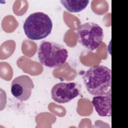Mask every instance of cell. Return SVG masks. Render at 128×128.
<instances>
[{
  "instance_id": "cell-1",
  "label": "cell",
  "mask_w": 128,
  "mask_h": 128,
  "mask_svg": "<svg viewBox=\"0 0 128 128\" xmlns=\"http://www.w3.org/2000/svg\"><path fill=\"white\" fill-rule=\"evenodd\" d=\"M88 92L93 96H100L112 92V72L108 67L96 65L90 67L84 76Z\"/></svg>"
},
{
  "instance_id": "cell-2",
  "label": "cell",
  "mask_w": 128,
  "mask_h": 128,
  "mask_svg": "<svg viewBox=\"0 0 128 128\" xmlns=\"http://www.w3.org/2000/svg\"><path fill=\"white\" fill-rule=\"evenodd\" d=\"M52 22L46 14L38 12L30 14L26 19L23 28L25 34L32 40H40L47 37L51 32Z\"/></svg>"
},
{
  "instance_id": "cell-3",
  "label": "cell",
  "mask_w": 128,
  "mask_h": 128,
  "mask_svg": "<svg viewBox=\"0 0 128 128\" xmlns=\"http://www.w3.org/2000/svg\"><path fill=\"white\" fill-rule=\"evenodd\" d=\"M68 57L67 50L61 44L51 42H42L38 49V58L42 64L50 68L64 64Z\"/></svg>"
},
{
  "instance_id": "cell-4",
  "label": "cell",
  "mask_w": 128,
  "mask_h": 128,
  "mask_svg": "<svg viewBox=\"0 0 128 128\" xmlns=\"http://www.w3.org/2000/svg\"><path fill=\"white\" fill-rule=\"evenodd\" d=\"M78 42L90 50H94L102 42L104 34L102 28L98 24L88 22L80 25L77 29Z\"/></svg>"
},
{
  "instance_id": "cell-5",
  "label": "cell",
  "mask_w": 128,
  "mask_h": 128,
  "mask_svg": "<svg viewBox=\"0 0 128 128\" xmlns=\"http://www.w3.org/2000/svg\"><path fill=\"white\" fill-rule=\"evenodd\" d=\"M79 94L78 86L74 82H59L54 84L51 89L52 98L59 104L68 102Z\"/></svg>"
},
{
  "instance_id": "cell-6",
  "label": "cell",
  "mask_w": 128,
  "mask_h": 128,
  "mask_svg": "<svg viewBox=\"0 0 128 128\" xmlns=\"http://www.w3.org/2000/svg\"><path fill=\"white\" fill-rule=\"evenodd\" d=\"M34 88L33 81L27 75H21L13 80L11 84L10 92L12 96L20 102L29 99Z\"/></svg>"
},
{
  "instance_id": "cell-7",
  "label": "cell",
  "mask_w": 128,
  "mask_h": 128,
  "mask_svg": "<svg viewBox=\"0 0 128 128\" xmlns=\"http://www.w3.org/2000/svg\"><path fill=\"white\" fill-rule=\"evenodd\" d=\"M92 103L100 116L102 117L111 116L112 92L106 94L94 96Z\"/></svg>"
},
{
  "instance_id": "cell-8",
  "label": "cell",
  "mask_w": 128,
  "mask_h": 128,
  "mask_svg": "<svg viewBox=\"0 0 128 128\" xmlns=\"http://www.w3.org/2000/svg\"><path fill=\"white\" fill-rule=\"evenodd\" d=\"M60 2L68 12H78L87 6L89 0H60Z\"/></svg>"
}]
</instances>
